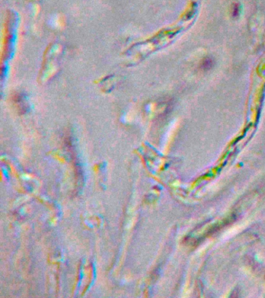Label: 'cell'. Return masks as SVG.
<instances>
[{"label":"cell","mask_w":265,"mask_h":298,"mask_svg":"<svg viewBox=\"0 0 265 298\" xmlns=\"http://www.w3.org/2000/svg\"><path fill=\"white\" fill-rule=\"evenodd\" d=\"M214 65V61L211 57H206L203 60L202 63H201V68L203 70H208L211 68H212Z\"/></svg>","instance_id":"cell-1"}]
</instances>
